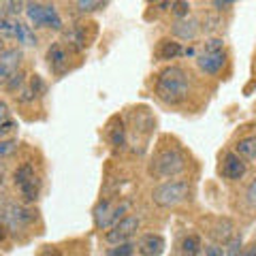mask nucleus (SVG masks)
<instances>
[{"label": "nucleus", "instance_id": "f257e3e1", "mask_svg": "<svg viewBox=\"0 0 256 256\" xmlns=\"http://www.w3.org/2000/svg\"><path fill=\"white\" fill-rule=\"evenodd\" d=\"M154 92L166 105H180L190 94V75L186 73V68L178 66V64L164 66L156 75Z\"/></svg>", "mask_w": 256, "mask_h": 256}, {"label": "nucleus", "instance_id": "f03ea898", "mask_svg": "<svg viewBox=\"0 0 256 256\" xmlns=\"http://www.w3.org/2000/svg\"><path fill=\"white\" fill-rule=\"evenodd\" d=\"M188 160L180 148H164L158 150L150 162V175L156 180H178L186 171Z\"/></svg>", "mask_w": 256, "mask_h": 256}, {"label": "nucleus", "instance_id": "7ed1b4c3", "mask_svg": "<svg viewBox=\"0 0 256 256\" xmlns=\"http://www.w3.org/2000/svg\"><path fill=\"white\" fill-rule=\"evenodd\" d=\"M190 196V182L188 180H166L152 190V203L162 210H173L182 205Z\"/></svg>", "mask_w": 256, "mask_h": 256}, {"label": "nucleus", "instance_id": "20e7f679", "mask_svg": "<svg viewBox=\"0 0 256 256\" xmlns=\"http://www.w3.org/2000/svg\"><path fill=\"white\" fill-rule=\"evenodd\" d=\"M226 64V47L222 38H210L196 54V66L205 75H220Z\"/></svg>", "mask_w": 256, "mask_h": 256}, {"label": "nucleus", "instance_id": "39448f33", "mask_svg": "<svg viewBox=\"0 0 256 256\" xmlns=\"http://www.w3.org/2000/svg\"><path fill=\"white\" fill-rule=\"evenodd\" d=\"M13 182H15V188L20 190V196L24 198L26 205L34 203L38 198V192H41V180H38L32 162H22L13 173Z\"/></svg>", "mask_w": 256, "mask_h": 256}, {"label": "nucleus", "instance_id": "423d86ee", "mask_svg": "<svg viewBox=\"0 0 256 256\" xmlns=\"http://www.w3.org/2000/svg\"><path fill=\"white\" fill-rule=\"evenodd\" d=\"M34 218H36V212L26 203H6L0 210V224L6 230H15V233L30 226Z\"/></svg>", "mask_w": 256, "mask_h": 256}, {"label": "nucleus", "instance_id": "0eeeda50", "mask_svg": "<svg viewBox=\"0 0 256 256\" xmlns=\"http://www.w3.org/2000/svg\"><path fill=\"white\" fill-rule=\"evenodd\" d=\"M26 18L34 28H52V30H62V18L54 4L47 2H28L24 6Z\"/></svg>", "mask_w": 256, "mask_h": 256}, {"label": "nucleus", "instance_id": "6e6552de", "mask_svg": "<svg viewBox=\"0 0 256 256\" xmlns=\"http://www.w3.org/2000/svg\"><path fill=\"white\" fill-rule=\"evenodd\" d=\"M128 210H130V205H128L126 201L116 203V201H111V198H102V201H98V205L94 207L96 228L105 230L109 226H114V224H118L124 216H128Z\"/></svg>", "mask_w": 256, "mask_h": 256}, {"label": "nucleus", "instance_id": "1a4fd4ad", "mask_svg": "<svg viewBox=\"0 0 256 256\" xmlns=\"http://www.w3.org/2000/svg\"><path fill=\"white\" fill-rule=\"evenodd\" d=\"M141 226V218L134 214H128L124 216L122 220H120L118 224H114L107 233H105V242L111 244V246H118V244H126L130 242V239L137 235V230Z\"/></svg>", "mask_w": 256, "mask_h": 256}, {"label": "nucleus", "instance_id": "9d476101", "mask_svg": "<svg viewBox=\"0 0 256 256\" xmlns=\"http://www.w3.org/2000/svg\"><path fill=\"white\" fill-rule=\"evenodd\" d=\"M220 175L224 180H228V182H239V180H244L246 178V173H248V162L244 158H239L233 150H228V152H224L222 158H220Z\"/></svg>", "mask_w": 256, "mask_h": 256}, {"label": "nucleus", "instance_id": "9b49d317", "mask_svg": "<svg viewBox=\"0 0 256 256\" xmlns=\"http://www.w3.org/2000/svg\"><path fill=\"white\" fill-rule=\"evenodd\" d=\"M22 66V50L18 47H2L0 50V86H6V82L20 73Z\"/></svg>", "mask_w": 256, "mask_h": 256}, {"label": "nucleus", "instance_id": "f8f14e48", "mask_svg": "<svg viewBox=\"0 0 256 256\" xmlns=\"http://www.w3.org/2000/svg\"><path fill=\"white\" fill-rule=\"evenodd\" d=\"M134 248H139L141 256H160L166 250V242H164V237L158 233H146L139 237V242Z\"/></svg>", "mask_w": 256, "mask_h": 256}, {"label": "nucleus", "instance_id": "ddd939ff", "mask_svg": "<svg viewBox=\"0 0 256 256\" xmlns=\"http://www.w3.org/2000/svg\"><path fill=\"white\" fill-rule=\"evenodd\" d=\"M45 58H47V64H50L52 73H56V75H62L68 66V50L62 43H52Z\"/></svg>", "mask_w": 256, "mask_h": 256}, {"label": "nucleus", "instance_id": "4468645a", "mask_svg": "<svg viewBox=\"0 0 256 256\" xmlns=\"http://www.w3.org/2000/svg\"><path fill=\"white\" fill-rule=\"evenodd\" d=\"M171 32L182 41H194L201 32V22L194 18H184V20H175V24L171 26Z\"/></svg>", "mask_w": 256, "mask_h": 256}, {"label": "nucleus", "instance_id": "2eb2a0df", "mask_svg": "<svg viewBox=\"0 0 256 256\" xmlns=\"http://www.w3.org/2000/svg\"><path fill=\"white\" fill-rule=\"evenodd\" d=\"M201 250H203L201 237H198L196 233H188V235H184L178 242L173 256H198V254H201Z\"/></svg>", "mask_w": 256, "mask_h": 256}, {"label": "nucleus", "instance_id": "dca6fc26", "mask_svg": "<svg viewBox=\"0 0 256 256\" xmlns=\"http://www.w3.org/2000/svg\"><path fill=\"white\" fill-rule=\"evenodd\" d=\"M154 54L158 60L166 62V60H175V58H180V56H184V47H182V43L173 41V38H160Z\"/></svg>", "mask_w": 256, "mask_h": 256}, {"label": "nucleus", "instance_id": "f3484780", "mask_svg": "<svg viewBox=\"0 0 256 256\" xmlns=\"http://www.w3.org/2000/svg\"><path fill=\"white\" fill-rule=\"evenodd\" d=\"M233 235H235V224L228 218H218L216 224L212 226V230H210V237L214 239V244H218V246L226 244Z\"/></svg>", "mask_w": 256, "mask_h": 256}, {"label": "nucleus", "instance_id": "a211bd4d", "mask_svg": "<svg viewBox=\"0 0 256 256\" xmlns=\"http://www.w3.org/2000/svg\"><path fill=\"white\" fill-rule=\"evenodd\" d=\"M11 38H15L22 45H36V34L32 30V26H28V24H24L20 20L11 22Z\"/></svg>", "mask_w": 256, "mask_h": 256}, {"label": "nucleus", "instance_id": "6ab92c4d", "mask_svg": "<svg viewBox=\"0 0 256 256\" xmlns=\"http://www.w3.org/2000/svg\"><path fill=\"white\" fill-rule=\"evenodd\" d=\"M235 154L239 158H244L246 162L256 158V134H248V137H242L237 143H235Z\"/></svg>", "mask_w": 256, "mask_h": 256}, {"label": "nucleus", "instance_id": "aec40b11", "mask_svg": "<svg viewBox=\"0 0 256 256\" xmlns=\"http://www.w3.org/2000/svg\"><path fill=\"white\" fill-rule=\"evenodd\" d=\"M15 128H18V122L13 120L11 111H9V105H6L4 100H0V141L9 137Z\"/></svg>", "mask_w": 256, "mask_h": 256}, {"label": "nucleus", "instance_id": "412c9836", "mask_svg": "<svg viewBox=\"0 0 256 256\" xmlns=\"http://www.w3.org/2000/svg\"><path fill=\"white\" fill-rule=\"evenodd\" d=\"M24 6V2H0V20H18V13Z\"/></svg>", "mask_w": 256, "mask_h": 256}, {"label": "nucleus", "instance_id": "4be33fe9", "mask_svg": "<svg viewBox=\"0 0 256 256\" xmlns=\"http://www.w3.org/2000/svg\"><path fill=\"white\" fill-rule=\"evenodd\" d=\"M73 6L79 13H94V11L105 9L107 2H100V0H79V2H75Z\"/></svg>", "mask_w": 256, "mask_h": 256}, {"label": "nucleus", "instance_id": "5701e85b", "mask_svg": "<svg viewBox=\"0 0 256 256\" xmlns=\"http://www.w3.org/2000/svg\"><path fill=\"white\" fill-rule=\"evenodd\" d=\"M105 256H134V246L130 242L118 244L114 248H109V250L105 252Z\"/></svg>", "mask_w": 256, "mask_h": 256}, {"label": "nucleus", "instance_id": "b1692460", "mask_svg": "<svg viewBox=\"0 0 256 256\" xmlns=\"http://www.w3.org/2000/svg\"><path fill=\"white\" fill-rule=\"evenodd\" d=\"M242 246H244V237L239 233H235L226 242V250L228 252H224V254H226V256H239V254H242Z\"/></svg>", "mask_w": 256, "mask_h": 256}, {"label": "nucleus", "instance_id": "393cba45", "mask_svg": "<svg viewBox=\"0 0 256 256\" xmlns=\"http://www.w3.org/2000/svg\"><path fill=\"white\" fill-rule=\"evenodd\" d=\"M171 11L178 20H184V18H190V2H182V0H178V2H171Z\"/></svg>", "mask_w": 256, "mask_h": 256}, {"label": "nucleus", "instance_id": "a878e982", "mask_svg": "<svg viewBox=\"0 0 256 256\" xmlns=\"http://www.w3.org/2000/svg\"><path fill=\"white\" fill-rule=\"evenodd\" d=\"M24 84H26V75H24V70H20V73H15L11 79H9V82H6V90H9V92H20V88L24 86Z\"/></svg>", "mask_w": 256, "mask_h": 256}, {"label": "nucleus", "instance_id": "bb28decb", "mask_svg": "<svg viewBox=\"0 0 256 256\" xmlns=\"http://www.w3.org/2000/svg\"><path fill=\"white\" fill-rule=\"evenodd\" d=\"M15 150H18V139H2L0 141V158L11 156Z\"/></svg>", "mask_w": 256, "mask_h": 256}, {"label": "nucleus", "instance_id": "cd10ccee", "mask_svg": "<svg viewBox=\"0 0 256 256\" xmlns=\"http://www.w3.org/2000/svg\"><path fill=\"white\" fill-rule=\"evenodd\" d=\"M111 143H114L116 148H122L124 146V139H126V134H124V126L120 124V126H116V128H111Z\"/></svg>", "mask_w": 256, "mask_h": 256}, {"label": "nucleus", "instance_id": "c85d7f7f", "mask_svg": "<svg viewBox=\"0 0 256 256\" xmlns=\"http://www.w3.org/2000/svg\"><path fill=\"white\" fill-rule=\"evenodd\" d=\"M246 203L256 210V178L248 184V188H246Z\"/></svg>", "mask_w": 256, "mask_h": 256}, {"label": "nucleus", "instance_id": "c756f323", "mask_svg": "<svg viewBox=\"0 0 256 256\" xmlns=\"http://www.w3.org/2000/svg\"><path fill=\"white\" fill-rule=\"evenodd\" d=\"M203 256H226L224 254V248L218 246V244H207L205 250H203Z\"/></svg>", "mask_w": 256, "mask_h": 256}, {"label": "nucleus", "instance_id": "7c9ffc66", "mask_svg": "<svg viewBox=\"0 0 256 256\" xmlns=\"http://www.w3.org/2000/svg\"><path fill=\"white\" fill-rule=\"evenodd\" d=\"M212 6H216L218 11H230L235 6V2H233V0H214Z\"/></svg>", "mask_w": 256, "mask_h": 256}, {"label": "nucleus", "instance_id": "2f4dec72", "mask_svg": "<svg viewBox=\"0 0 256 256\" xmlns=\"http://www.w3.org/2000/svg\"><path fill=\"white\" fill-rule=\"evenodd\" d=\"M38 256H62V252L58 250V248H54V246H45Z\"/></svg>", "mask_w": 256, "mask_h": 256}, {"label": "nucleus", "instance_id": "473e14b6", "mask_svg": "<svg viewBox=\"0 0 256 256\" xmlns=\"http://www.w3.org/2000/svg\"><path fill=\"white\" fill-rule=\"evenodd\" d=\"M239 256H256V244H248Z\"/></svg>", "mask_w": 256, "mask_h": 256}, {"label": "nucleus", "instance_id": "72a5a7b5", "mask_svg": "<svg viewBox=\"0 0 256 256\" xmlns=\"http://www.w3.org/2000/svg\"><path fill=\"white\" fill-rule=\"evenodd\" d=\"M4 237H6V228L0 224V242H4Z\"/></svg>", "mask_w": 256, "mask_h": 256}, {"label": "nucleus", "instance_id": "f704fd0d", "mask_svg": "<svg viewBox=\"0 0 256 256\" xmlns=\"http://www.w3.org/2000/svg\"><path fill=\"white\" fill-rule=\"evenodd\" d=\"M0 186H2V171H0Z\"/></svg>", "mask_w": 256, "mask_h": 256}, {"label": "nucleus", "instance_id": "c9c22d12", "mask_svg": "<svg viewBox=\"0 0 256 256\" xmlns=\"http://www.w3.org/2000/svg\"><path fill=\"white\" fill-rule=\"evenodd\" d=\"M0 50H2V47H0Z\"/></svg>", "mask_w": 256, "mask_h": 256}]
</instances>
